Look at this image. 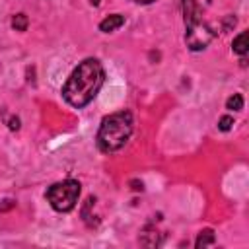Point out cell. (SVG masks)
Wrapping results in <instances>:
<instances>
[{
    "mask_svg": "<svg viewBox=\"0 0 249 249\" xmlns=\"http://www.w3.org/2000/svg\"><path fill=\"white\" fill-rule=\"evenodd\" d=\"M105 80V70L97 58H86L82 60L72 74L68 76L66 84L62 86V97L68 105L82 109L86 107L99 91Z\"/></svg>",
    "mask_w": 249,
    "mask_h": 249,
    "instance_id": "cell-1",
    "label": "cell"
},
{
    "mask_svg": "<svg viewBox=\"0 0 249 249\" xmlns=\"http://www.w3.org/2000/svg\"><path fill=\"white\" fill-rule=\"evenodd\" d=\"M132 134V115L128 111H119L101 121L97 130V146L101 152L121 150Z\"/></svg>",
    "mask_w": 249,
    "mask_h": 249,
    "instance_id": "cell-2",
    "label": "cell"
},
{
    "mask_svg": "<svg viewBox=\"0 0 249 249\" xmlns=\"http://www.w3.org/2000/svg\"><path fill=\"white\" fill-rule=\"evenodd\" d=\"M80 196V183L74 179H66L60 183H54L47 191V200L56 212H70Z\"/></svg>",
    "mask_w": 249,
    "mask_h": 249,
    "instance_id": "cell-3",
    "label": "cell"
},
{
    "mask_svg": "<svg viewBox=\"0 0 249 249\" xmlns=\"http://www.w3.org/2000/svg\"><path fill=\"white\" fill-rule=\"evenodd\" d=\"M216 37V31L204 21V19H198L195 23H189L187 25V35H185V43L191 51H202L206 49V45Z\"/></svg>",
    "mask_w": 249,
    "mask_h": 249,
    "instance_id": "cell-4",
    "label": "cell"
},
{
    "mask_svg": "<svg viewBox=\"0 0 249 249\" xmlns=\"http://www.w3.org/2000/svg\"><path fill=\"white\" fill-rule=\"evenodd\" d=\"M208 6H210V0H183L185 25L202 19V12H204Z\"/></svg>",
    "mask_w": 249,
    "mask_h": 249,
    "instance_id": "cell-5",
    "label": "cell"
},
{
    "mask_svg": "<svg viewBox=\"0 0 249 249\" xmlns=\"http://www.w3.org/2000/svg\"><path fill=\"white\" fill-rule=\"evenodd\" d=\"M123 23H124V18H123L121 14H111V16H107L105 19H101L99 29H101L103 33H111V31L119 29Z\"/></svg>",
    "mask_w": 249,
    "mask_h": 249,
    "instance_id": "cell-6",
    "label": "cell"
},
{
    "mask_svg": "<svg viewBox=\"0 0 249 249\" xmlns=\"http://www.w3.org/2000/svg\"><path fill=\"white\" fill-rule=\"evenodd\" d=\"M231 49H233V53H237V54L245 56V53H247V49H249V43H247V33H245V31H241V33H239V35L233 39Z\"/></svg>",
    "mask_w": 249,
    "mask_h": 249,
    "instance_id": "cell-7",
    "label": "cell"
},
{
    "mask_svg": "<svg viewBox=\"0 0 249 249\" xmlns=\"http://www.w3.org/2000/svg\"><path fill=\"white\" fill-rule=\"evenodd\" d=\"M212 243H214V233H212V230H204V231L198 233L195 245L200 249V247H206V245H212Z\"/></svg>",
    "mask_w": 249,
    "mask_h": 249,
    "instance_id": "cell-8",
    "label": "cell"
},
{
    "mask_svg": "<svg viewBox=\"0 0 249 249\" xmlns=\"http://www.w3.org/2000/svg\"><path fill=\"white\" fill-rule=\"evenodd\" d=\"M226 107H228L230 111H239V109H243V97H241L239 93H233V95L226 101Z\"/></svg>",
    "mask_w": 249,
    "mask_h": 249,
    "instance_id": "cell-9",
    "label": "cell"
},
{
    "mask_svg": "<svg viewBox=\"0 0 249 249\" xmlns=\"http://www.w3.org/2000/svg\"><path fill=\"white\" fill-rule=\"evenodd\" d=\"M12 27H14L16 31H25V29H27V16H25V14H18V16H14V19H12Z\"/></svg>",
    "mask_w": 249,
    "mask_h": 249,
    "instance_id": "cell-10",
    "label": "cell"
},
{
    "mask_svg": "<svg viewBox=\"0 0 249 249\" xmlns=\"http://www.w3.org/2000/svg\"><path fill=\"white\" fill-rule=\"evenodd\" d=\"M231 124H233V119H231L230 115H226V117H222V119L218 121V128H220V130H224V132H226V130H230V128H231Z\"/></svg>",
    "mask_w": 249,
    "mask_h": 249,
    "instance_id": "cell-11",
    "label": "cell"
},
{
    "mask_svg": "<svg viewBox=\"0 0 249 249\" xmlns=\"http://www.w3.org/2000/svg\"><path fill=\"white\" fill-rule=\"evenodd\" d=\"M10 128H12V130H14V128H19V121H18V119H12V121H10Z\"/></svg>",
    "mask_w": 249,
    "mask_h": 249,
    "instance_id": "cell-12",
    "label": "cell"
},
{
    "mask_svg": "<svg viewBox=\"0 0 249 249\" xmlns=\"http://www.w3.org/2000/svg\"><path fill=\"white\" fill-rule=\"evenodd\" d=\"M134 2H138V4H152L154 0H134Z\"/></svg>",
    "mask_w": 249,
    "mask_h": 249,
    "instance_id": "cell-13",
    "label": "cell"
},
{
    "mask_svg": "<svg viewBox=\"0 0 249 249\" xmlns=\"http://www.w3.org/2000/svg\"><path fill=\"white\" fill-rule=\"evenodd\" d=\"M89 2H91L93 6H97V4H99V0H89Z\"/></svg>",
    "mask_w": 249,
    "mask_h": 249,
    "instance_id": "cell-14",
    "label": "cell"
}]
</instances>
